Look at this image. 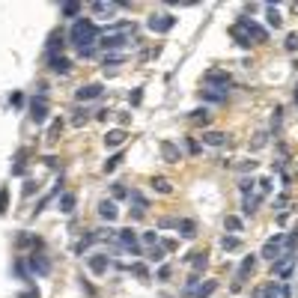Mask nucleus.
<instances>
[{
	"label": "nucleus",
	"mask_w": 298,
	"mask_h": 298,
	"mask_svg": "<svg viewBox=\"0 0 298 298\" xmlns=\"http://www.w3.org/2000/svg\"><path fill=\"white\" fill-rule=\"evenodd\" d=\"M164 254H167V251H164L161 245H155V248H149V251H146L143 257H146L149 263H161V260H164Z\"/></svg>",
	"instance_id": "nucleus-39"
},
{
	"label": "nucleus",
	"mask_w": 298,
	"mask_h": 298,
	"mask_svg": "<svg viewBox=\"0 0 298 298\" xmlns=\"http://www.w3.org/2000/svg\"><path fill=\"white\" fill-rule=\"evenodd\" d=\"M146 27H149L152 33H170V30L176 27V18H173L170 12H152L149 21H146Z\"/></svg>",
	"instance_id": "nucleus-5"
},
{
	"label": "nucleus",
	"mask_w": 298,
	"mask_h": 298,
	"mask_svg": "<svg viewBox=\"0 0 298 298\" xmlns=\"http://www.w3.org/2000/svg\"><path fill=\"white\" fill-rule=\"evenodd\" d=\"M134 33H137L134 21H116V24L101 30V48L104 51H119V48H125L134 39Z\"/></svg>",
	"instance_id": "nucleus-2"
},
{
	"label": "nucleus",
	"mask_w": 298,
	"mask_h": 298,
	"mask_svg": "<svg viewBox=\"0 0 298 298\" xmlns=\"http://www.w3.org/2000/svg\"><path fill=\"white\" fill-rule=\"evenodd\" d=\"M227 93H230V90H215V87H206V90H200V96H203L206 101H215V104L227 101Z\"/></svg>",
	"instance_id": "nucleus-21"
},
{
	"label": "nucleus",
	"mask_w": 298,
	"mask_h": 298,
	"mask_svg": "<svg viewBox=\"0 0 298 298\" xmlns=\"http://www.w3.org/2000/svg\"><path fill=\"white\" fill-rule=\"evenodd\" d=\"M215 293H218V281H206V284L197 287V293L191 298H209V296H215Z\"/></svg>",
	"instance_id": "nucleus-30"
},
{
	"label": "nucleus",
	"mask_w": 298,
	"mask_h": 298,
	"mask_svg": "<svg viewBox=\"0 0 298 298\" xmlns=\"http://www.w3.org/2000/svg\"><path fill=\"white\" fill-rule=\"evenodd\" d=\"M281 125H284V107H275L272 110V134L281 137Z\"/></svg>",
	"instance_id": "nucleus-34"
},
{
	"label": "nucleus",
	"mask_w": 298,
	"mask_h": 298,
	"mask_svg": "<svg viewBox=\"0 0 298 298\" xmlns=\"http://www.w3.org/2000/svg\"><path fill=\"white\" fill-rule=\"evenodd\" d=\"M63 36L60 33H51V39H48V57H57V51H63Z\"/></svg>",
	"instance_id": "nucleus-32"
},
{
	"label": "nucleus",
	"mask_w": 298,
	"mask_h": 298,
	"mask_svg": "<svg viewBox=\"0 0 298 298\" xmlns=\"http://www.w3.org/2000/svg\"><path fill=\"white\" fill-rule=\"evenodd\" d=\"M284 251H287V236H284V233H275V236L263 245L260 257H263V260H269V263H275V260H281V257H284Z\"/></svg>",
	"instance_id": "nucleus-3"
},
{
	"label": "nucleus",
	"mask_w": 298,
	"mask_h": 298,
	"mask_svg": "<svg viewBox=\"0 0 298 298\" xmlns=\"http://www.w3.org/2000/svg\"><path fill=\"white\" fill-rule=\"evenodd\" d=\"M87 266H90L93 275H104V272L110 269V260H107L104 254H93V257H87Z\"/></svg>",
	"instance_id": "nucleus-15"
},
{
	"label": "nucleus",
	"mask_w": 298,
	"mask_h": 298,
	"mask_svg": "<svg viewBox=\"0 0 298 298\" xmlns=\"http://www.w3.org/2000/svg\"><path fill=\"white\" fill-rule=\"evenodd\" d=\"M158 149H161V158H164L167 164H179V146H176V143L161 140V143H158Z\"/></svg>",
	"instance_id": "nucleus-16"
},
{
	"label": "nucleus",
	"mask_w": 298,
	"mask_h": 298,
	"mask_svg": "<svg viewBox=\"0 0 298 298\" xmlns=\"http://www.w3.org/2000/svg\"><path fill=\"white\" fill-rule=\"evenodd\" d=\"M116 215H119V209H116V203H113V200H101V203H99V218H101V221L113 224V221H116Z\"/></svg>",
	"instance_id": "nucleus-17"
},
{
	"label": "nucleus",
	"mask_w": 298,
	"mask_h": 298,
	"mask_svg": "<svg viewBox=\"0 0 298 298\" xmlns=\"http://www.w3.org/2000/svg\"><path fill=\"white\" fill-rule=\"evenodd\" d=\"M254 269H257V257L251 254V257L242 260V266H239V272H236V287H233V290H239V287L248 281V275H254Z\"/></svg>",
	"instance_id": "nucleus-11"
},
{
	"label": "nucleus",
	"mask_w": 298,
	"mask_h": 298,
	"mask_svg": "<svg viewBox=\"0 0 298 298\" xmlns=\"http://www.w3.org/2000/svg\"><path fill=\"white\" fill-rule=\"evenodd\" d=\"M257 185H260L257 179H248V176H245V179H239V191H242V197H251V194L257 191Z\"/></svg>",
	"instance_id": "nucleus-35"
},
{
	"label": "nucleus",
	"mask_w": 298,
	"mask_h": 298,
	"mask_svg": "<svg viewBox=\"0 0 298 298\" xmlns=\"http://www.w3.org/2000/svg\"><path fill=\"white\" fill-rule=\"evenodd\" d=\"M236 24H239V27L251 36V42H269V30H266L263 24H257L254 18H239Z\"/></svg>",
	"instance_id": "nucleus-8"
},
{
	"label": "nucleus",
	"mask_w": 298,
	"mask_h": 298,
	"mask_svg": "<svg viewBox=\"0 0 298 298\" xmlns=\"http://www.w3.org/2000/svg\"><path fill=\"white\" fill-rule=\"evenodd\" d=\"M293 266H296V251H284V257L272 263V275L281 278V281H287L293 275Z\"/></svg>",
	"instance_id": "nucleus-7"
},
{
	"label": "nucleus",
	"mask_w": 298,
	"mask_h": 298,
	"mask_svg": "<svg viewBox=\"0 0 298 298\" xmlns=\"http://www.w3.org/2000/svg\"><path fill=\"white\" fill-rule=\"evenodd\" d=\"M185 146H188V152H191V155H197V152H200V143H197V140H191V137H188V143H185Z\"/></svg>",
	"instance_id": "nucleus-56"
},
{
	"label": "nucleus",
	"mask_w": 298,
	"mask_h": 298,
	"mask_svg": "<svg viewBox=\"0 0 298 298\" xmlns=\"http://www.w3.org/2000/svg\"><path fill=\"white\" fill-rule=\"evenodd\" d=\"M60 128H63V122H60V119H54V122H51V128H48V134H45V137H48V140H57V134H60Z\"/></svg>",
	"instance_id": "nucleus-48"
},
{
	"label": "nucleus",
	"mask_w": 298,
	"mask_h": 298,
	"mask_svg": "<svg viewBox=\"0 0 298 298\" xmlns=\"http://www.w3.org/2000/svg\"><path fill=\"white\" fill-rule=\"evenodd\" d=\"M128 101H131V104H140V101H143V93H140V90H134V93L128 96Z\"/></svg>",
	"instance_id": "nucleus-55"
},
{
	"label": "nucleus",
	"mask_w": 298,
	"mask_h": 298,
	"mask_svg": "<svg viewBox=\"0 0 298 298\" xmlns=\"http://www.w3.org/2000/svg\"><path fill=\"white\" fill-rule=\"evenodd\" d=\"M263 298H290V284L287 281H272L263 287Z\"/></svg>",
	"instance_id": "nucleus-12"
},
{
	"label": "nucleus",
	"mask_w": 298,
	"mask_h": 298,
	"mask_svg": "<svg viewBox=\"0 0 298 298\" xmlns=\"http://www.w3.org/2000/svg\"><path fill=\"white\" fill-rule=\"evenodd\" d=\"M6 203H9V191H6V188H0V215L6 212Z\"/></svg>",
	"instance_id": "nucleus-53"
},
{
	"label": "nucleus",
	"mask_w": 298,
	"mask_h": 298,
	"mask_svg": "<svg viewBox=\"0 0 298 298\" xmlns=\"http://www.w3.org/2000/svg\"><path fill=\"white\" fill-rule=\"evenodd\" d=\"M203 84H206V87H215V90H230V87H233V78H230V72H224V69H209V72L203 75Z\"/></svg>",
	"instance_id": "nucleus-6"
},
{
	"label": "nucleus",
	"mask_w": 298,
	"mask_h": 298,
	"mask_svg": "<svg viewBox=\"0 0 298 298\" xmlns=\"http://www.w3.org/2000/svg\"><path fill=\"white\" fill-rule=\"evenodd\" d=\"M260 203H263V197H260V194H251V197H242V212H245V215H254Z\"/></svg>",
	"instance_id": "nucleus-29"
},
{
	"label": "nucleus",
	"mask_w": 298,
	"mask_h": 298,
	"mask_svg": "<svg viewBox=\"0 0 298 298\" xmlns=\"http://www.w3.org/2000/svg\"><path fill=\"white\" fill-rule=\"evenodd\" d=\"M42 248V239L39 236H30V233H24V236H18V248Z\"/></svg>",
	"instance_id": "nucleus-37"
},
{
	"label": "nucleus",
	"mask_w": 298,
	"mask_h": 298,
	"mask_svg": "<svg viewBox=\"0 0 298 298\" xmlns=\"http://www.w3.org/2000/svg\"><path fill=\"white\" fill-rule=\"evenodd\" d=\"M24 155H27L24 149H21V152L15 155V164H12V176H24V173H27V164H24Z\"/></svg>",
	"instance_id": "nucleus-36"
},
{
	"label": "nucleus",
	"mask_w": 298,
	"mask_h": 298,
	"mask_svg": "<svg viewBox=\"0 0 298 298\" xmlns=\"http://www.w3.org/2000/svg\"><path fill=\"white\" fill-rule=\"evenodd\" d=\"M15 275H18L21 281H27V284L33 281V272H30V266H27V257H18V260H15Z\"/></svg>",
	"instance_id": "nucleus-27"
},
{
	"label": "nucleus",
	"mask_w": 298,
	"mask_h": 298,
	"mask_svg": "<svg viewBox=\"0 0 298 298\" xmlns=\"http://www.w3.org/2000/svg\"><path fill=\"white\" fill-rule=\"evenodd\" d=\"M287 51H298V33H290V36H287Z\"/></svg>",
	"instance_id": "nucleus-52"
},
{
	"label": "nucleus",
	"mask_w": 298,
	"mask_h": 298,
	"mask_svg": "<svg viewBox=\"0 0 298 298\" xmlns=\"http://www.w3.org/2000/svg\"><path fill=\"white\" fill-rule=\"evenodd\" d=\"M101 63H104V69L107 66H119V63H125V51H104Z\"/></svg>",
	"instance_id": "nucleus-25"
},
{
	"label": "nucleus",
	"mask_w": 298,
	"mask_h": 298,
	"mask_svg": "<svg viewBox=\"0 0 298 298\" xmlns=\"http://www.w3.org/2000/svg\"><path fill=\"white\" fill-rule=\"evenodd\" d=\"M269 137H272V134H269V131H260V134H257V140H254V146H251V149H254V152H257V149H263V146H266V143H269Z\"/></svg>",
	"instance_id": "nucleus-47"
},
{
	"label": "nucleus",
	"mask_w": 298,
	"mask_h": 298,
	"mask_svg": "<svg viewBox=\"0 0 298 298\" xmlns=\"http://www.w3.org/2000/svg\"><path fill=\"white\" fill-rule=\"evenodd\" d=\"M60 15H63V18H75V21H78V15H81V3H78V0L63 3V6H60Z\"/></svg>",
	"instance_id": "nucleus-28"
},
{
	"label": "nucleus",
	"mask_w": 298,
	"mask_h": 298,
	"mask_svg": "<svg viewBox=\"0 0 298 298\" xmlns=\"http://www.w3.org/2000/svg\"><path fill=\"white\" fill-rule=\"evenodd\" d=\"M116 248L128 251L131 257H143V251H140V242H137V233H134V230H116Z\"/></svg>",
	"instance_id": "nucleus-4"
},
{
	"label": "nucleus",
	"mask_w": 298,
	"mask_h": 298,
	"mask_svg": "<svg viewBox=\"0 0 298 298\" xmlns=\"http://www.w3.org/2000/svg\"><path fill=\"white\" fill-rule=\"evenodd\" d=\"M188 119H191L194 125H206L212 116H209V110H206V107H197V110H191V113H188Z\"/></svg>",
	"instance_id": "nucleus-33"
},
{
	"label": "nucleus",
	"mask_w": 298,
	"mask_h": 298,
	"mask_svg": "<svg viewBox=\"0 0 298 298\" xmlns=\"http://www.w3.org/2000/svg\"><path fill=\"white\" fill-rule=\"evenodd\" d=\"M122 143H125V131H122V128H113V131L104 134V146H107V149H116V146H122Z\"/></svg>",
	"instance_id": "nucleus-22"
},
{
	"label": "nucleus",
	"mask_w": 298,
	"mask_h": 298,
	"mask_svg": "<svg viewBox=\"0 0 298 298\" xmlns=\"http://www.w3.org/2000/svg\"><path fill=\"white\" fill-rule=\"evenodd\" d=\"M18 298H39V293H36V290H27V293H21Z\"/></svg>",
	"instance_id": "nucleus-60"
},
{
	"label": "nucleus",
	"mask_w": 298,
	"mask_h": 298,
	"mask_svg": "<svg viewBox=\"0 0 298 298\" xmlns=\"http://www.w3.org/2000/svg\"><path fill=\"white\" fill-rule=\"evenodd\" d=\"M9 101H12V104H21V101H24V96H21V93H12V99H9Z\"/></svg>",
	"instance_id": "nucleus-59"
},
{
	"label": "nucleus",
	"mask_w": 298,
	"mask_h": 298,
	"mask_svg": "<svg viewBox=\"0 0 298 298\" xmlns=\"http://www.w3.org/2000/svg\"><path fill=\"white\" fill-rule=\"evenodd\" d=\"M36 188H39V185H36L33 179H27V182H24V197H30V194L36 191Z\"/></svg>",
	"instance_id": "nucleus-54"
},
{
	"label": "nucleus",
	"mask_w": 298,
	"mask_h": 298,
	"mask_svg": "<svg viewBox=\"0 0 298 298\" xmlns=\"http://www.w3.org/2000/svg\"><path fill=\"white\" fill-rule=\"evenodd\" d=\"M48 69H51L54 75H66V72L72 69V63H69L63 54H57V57H48Z\"/></svg>",
	"instance_id": "nucleus-18"
},
{
	"label": "nucleus",
	"mask_w": 298,
	"mask_h": 298,
	"mask_svg": "<svg viewBox=\"0 0 298 298\" xmlns=\"http://www.w3.org/2000/svg\"><path fill=\"white\" fill-rule=\"evenodd\" d=\"M143 245H146V248H155V245H161V236H158L155 230H149V233H143Z\"/></svg>",
	"instance_id": "nucleus-44"
},
{
	"label": "nucleus",
	"mask_w": 298,
	"mask_h": 298,
	"mask_svg": "<svg viewBox=\"0 0 298 298\" xmlns=\"http://www.w3.org/2000/svg\"><path fill=\"white\" fill-rule=\"evenodd\" d=\"M149 185H152V191H155V194H170V191H173L170 179H164V176H155V179H152Z\"/></svg>",
	"instance_id": "nucleus-31"
},
{
	"label": "nucleus",
	"mask_w": 298,
	"mask_h": 298,
	"mask_svg": "<svg viewBox=\"0 0 298 298\" xmlns=\"http://www.w3.org/2000/svg\"><path fill=\"white\" fill-rule=\"evenodd\" d=\"M287 206H290V197H287V194H281V197L275 200V209H278V212L284 215V212H287Z\"/></svg>",
	"instance_id": "nucleus-50"
},
{
	"label": "nucleus",
	"mask_w": 298,
	"mask_h": 298,
	"mask_svg": "<svg viewBox=\"0 0 298 298\" xmlns=\"http://www.w3.org/2000/svg\"><path fill=\"white\" fill-rule=\"evenodd\" d=\"M69 42L78 48V54L96 51V48L101 45V30L96 27L93 18H78V21L72 24V30H69Z\"/></svg>",
	"instance_id": "nucleus-1"
},
{
	"label": "nucleus",
	"mask_w": 298,
	"mask_h": 298,
	"mask_svg": "<svg viewBox=\"0 0 298 298\" xmlns=\"http://www.w3.org/2000/svg\"><path fill=\"white\" fill-rule=\"evenodd\" d=\"M119 161H122V152H113V155H110V158H107V161H104V173H113V170H116V164H119Z\"/></svg>",
	"instance_id": "nucleus-43"
},
{
	"label": "nucleus",
	"mask_w": 298,
	"mask_h": 298,
	"mask_svg": "<svg viewBox=\"0 0 298 298\" xmlns=\"http://www.w3.org/2000/svg\"><path fill=\"white\" fill-rule=\"evenodd\" d=\"M158 230H179V218H161Z\"/></svg>",
	"instance_id": "nucleus-46"
},
{
	"label": "nucleus",
	"mask_w": 298,
	"mask_h": 298,
	"mask_svg": "<svg viewBox=\"0 0 298 298\" xmlns=\"http://www.w3.org/2000/svg\"><path fill=\"white\" fill-rule=\"evenodd\" d=\"M239 170H257V161H245V164H239Z\"/></svg>",
	"instance_id": "nucleus-58"
},
{
	"label": "nucleus",
	"mask_w": 298,
	"mask_h": 298,
	"mask_svg": "<svg viewBox=\"0 0 298 298\" xmlns=\"http://www.w3.org/2000/svg\"><path fill=\"white\" fill-rule=\"evenodd\" d=\"M185 263L191 266V272H194V275H200V272L209 266V254H206V251H194V254H188V257H185Z\"/></svg>",
	"instance_id": "nucleus-14"
},
{
	"label": "nucleus",
	"mask_w": 298,
	"mask_h": 298,
	"mask_svg": "<svg viewBox=\"0 0 298 298\" xmlns=\"http://www.w3.org/2000/svg\"><path fill=\"white\" fill-rule=\"evenodd\" d=\"M87 122H90V113H87V110H75L72 125H75V128H81V125H87Z\"/></svg>",
	"instance_id": "nucleus-42"
},
{
	"label": "nucleus",
	"mask_w": 298,
	"mask_h": 298,
	"mask_svg": "<svg viewBox=\"0 0 298 298\" xmlns=\"http://www.w3.org/2000/svg\"><path fill=\"white\" fill-rule=\"evenodd\" d=\"M221 248H224V251H239V248H242V239H239V236H224V239H221Z\"/></svg>",
	"instance_id": "nucleus-38"
},
{
	"label": "nucleus",
	"mask_w": 298,
	"mask_h": 298,
	"mask_svg": "<svg viewBox=\"0 0 298 298\" xmlns=\"http://www.w3.org/2000/svg\"><path fill=\"white\" fill-rule=\"evenodd\" d=\"M272 188H275V182H272L269 176H266V179H260V197H266V194H269Z\"/></svg>",
	"instance_id": "nucleus-49"
},
{
	"label": "nucleus",
	"mask_w": 298,
	"mask_h": 298,
	"mask_svg": "<svg viewBox=\"0 0 298 298\" xmlns=\"http://www.w3.org/2000/svg\"><path fill=\"white\" fill-rule=\"evenodd\" d=\"M113 197H119V200H122V197H128V188H125L122 182H113Z\"/></svg>",
	"instance_id": "nucleus-51"
},
{
	"label": "nucleus",
	"mask_w": 298,
	"mask_h": 298,
	"mask_svg": "<svg viewBox=\"0 0 298 298\" xmlns=\"http://www.w3.org/2000/svg\"><path fill=\"white\" fill-rule=\"evenodd\" d=\"M75 206H78V197H75V194H69V191H66V194H60L57 209H60L63 215H72V212H75Z\"/></svg>",
	"instance_id": "nucleus-20"
},
{
	"label": "nucleus",
	"mask_w": 298,
	"mask_h": 298,
	"mask_svg": "<svg viewBox=\"0 0 298 298\" xmlns=\"http://www.w3.org/2000/svg\"><path fill=\"white\" fill-rule=\"evenodd\" d=\"M101 93H104L101 84H84V87L75 93V99H78V101H93V99H99Z\"/></svg>",
	"instance_id": "nucleus-13"
},
{
	"label": "nucleus",
	"mask_w": 298,
	"mask_h": 298,
	"mask_svg": "<svg viewBox=\"0 0 298 298\" xmlns=\"http://www.w3.org/2000/svg\"><path fill=\"white\" fill-rule=\"evenodd\" d=\"M27 266H30V272L39 275V278H48V275H51V260H48L45 254H36V251H33V254L27 257Z\"/></svg>",
	"instance_id": "nucleus-10"
},
{
	"label": "nucleus",
	"mask_w": 298,
	"mask_h": 298,
	"mask_svg": "<svg viewBox=\"0 0 298 298\" xmlns=\"http://www.w3.org/2000/svg\"><path fill=\"white\" fill-rule=\"evenodd\" d=\"M131 275L140 278V281H149V269H146L143 263H131Z\"/></svg>",
	"instance_id": "nucleus-41"
},
{
	"label": "nucleus",
	"mask_w": 298,
	"mask_h": 298,
	"mask_svg": "<svg viewBox=\"0 0 298 298\" xmlns=\"http://www.w3.org/2000/svg\"><path fill=\"white\" fill-rule=\"evenodd\" d=\"M203 143H206V146H227L230 137H227L224 131H206V134H203Z\"/></svg>",
	"instance_id": "nucleus-23"
},
{
	"label": "nucleus",
	"mask_w": 298,
	"mask_h": 298,
	"mask_svg": "<svg viewBox=\"0 0 298 298\" xmlns=\"http://www.w3.org/2000/svg\"><path fill=\"white\" fill-rule=\"evenodd\" d=\"M224 227H227L230 233H242V218H236V215H227V218H224Z\"/></svg>",
	"instance_id": "nucleus-40"
},
{
	"label": "nucleus",
	"mask_w": 298,
	"mask_h": 298,
	"mask_svg": "<svg viewBox=\"0 0 298 298\" xmlns=\"http://www.w3.org/2000/svg\"><path fill=\"white\" fill-rule=\"evenodd\" d=\"M179 236L182 239H194L197 236V224L191 218H179Z\"/></svg>",
	"instance_id": "nucleus-26"
},
{
	"label": "nucleus",
	"mask_w": 298,
	"mask_h": 298,
	"mask_svg": "<svg viewBox=\"0 0 298 298\" xmlns=\"http://www.w3.org/2000/svg\"><path fill=\"white\" fill-rule=\"evenodd\" d=\"M30 119H33L36 125H42V122L48 119V99H45V93H39V96L30 101Z\"/></svg>",
	"instance_id": "nucleus-9"
},
{
	"label": "nucleus",
	"mask_w": 298,
	"mask_h": 298,
	"mask_svg": "<svg viewBox=\"0 0 298 298\" xmlns=\"http://www.w3.org/2000/svg\"><path fill=\"white\" fill-rule=\"evenodd\" d=\"M230 36H233V39H236V45H242V48H251V45H254V42H251V36H248L239 24H233V27H230Z\"/></svg>",
	"instance_id": "nucleus-24"
},
{
	"label": "nucleus",
	"mask_w": 298,
	"mask_h": 298,
	"mask_svg": "<svg viewBox=\"0 0 298 298\" xmlns=\"http://www.w3.org/2000/svg\"><path fill=\"white\" fill-rule=\"evenodd\" d=\"M167 278H170V266H161L158 269V281H167Z\"/></svg>",
	"instance_id": "nucleus-57"
},
{
	"label": "nucleus",
	"mask_w": 298,
	"mask_h": 298,
	"mask_svg": "<svg viewBox=\"0 0 298 298\" xmlns=\"http://www.w3.org/2000/svg\"><path fill=\"white\" fill-rule=\"evenodd\" d=\"M266 15H269V24L272 27H281V12L275 6H266Z\"/></svg>",
	"instance_id": "nucleus-45"
},
{
	"label": "nucleus",
	"mask_w": 298,
	"mask_h": 298,
	"mask_svg": "<svg viewBox=\"0 0 298 298\" xmlns=\"http://www.w3.org/2000/svg\"><path fill=\"white\" fill-rule=\"evenodd\" d=\"M296 104H298V87H296Z\"/></svg>",
	"instance_id": "nucleus-61"
},
{
	"label": "nucleus",
	"mask_w": 298,
	"mask_h": 298,
	"mask_svg": "<svg viewBox=\"0 0 298 298\" xmlns=\"http://www.w3.org/2000/svg\"><path fill=\"white\" fill-rule=\"evenodd\" d=\"M90 9L96 12V15H116V9H119V3H107V0H96V3H90Z\"/></svg>",
	"instance_id": "nucleus-19"
}]
</instances>
